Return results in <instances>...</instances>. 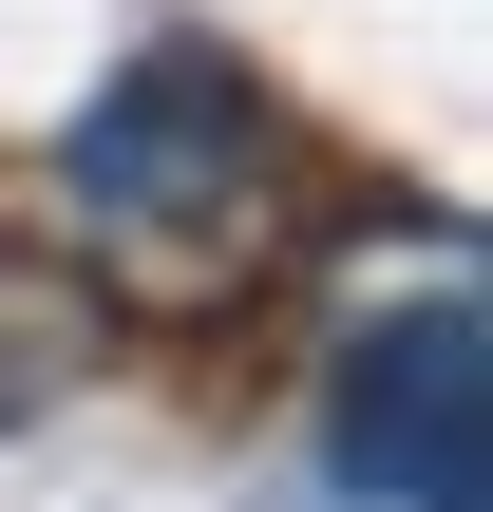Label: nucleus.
Listing matches in <instances>:
<instances>
[{"label": "nucleus", "mask_w": 493, "mask_h": 512, "mask_svg": "<svg viewBox=\"0 0 493 512\" xmlns=\"http://www.w3.org/2000/svg\"><path fill=\"white\" fill-rule=\"evenodd\" d=\"M57 247L114 323H228L285 285L304 247V171H285V114L228 76V57H133L95 76V114L57 133Z\"/></svg>", "instance_id": "nucleus-1"}, {"label": "nucleus", "mask_w": 493, "mask_h": 512, "mask_svg": "<svg viewBox=\"0 0 493 512\" xmlns=\"http://www.w3.org/2000/svg\"><path fill=\"white\" fill-rule=\"evenodd\" d=\"M342 475L399 512H493V399H475V304L437 285L399 342L342 361Z\"/></svg>", "instance_id": "nucleus-2"}, {"label": "nucleus", "mask_w": 493, "mask_h": 512, "mask_svg": "<svg viewBox=\"0 0 493 512\" xmlns=\"http://www.w3.org/2000/svg\"><path fill=\"white\" fill-rule=\"evenodd\" d=\"M57 380H95V323H76V285L0 266V437H19V418H38Z\"/></svg>", "instance_id": "nucleus-3"}]
</instances>
